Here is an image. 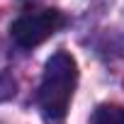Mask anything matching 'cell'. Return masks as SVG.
I'll list each match as a JSON object with an SVG mask.
<instances>
[{"label":"cell","instance_id":"4","mask_svg":"<svg viewBox=\"0 0 124 124\" xmlns=\"http://www.w3.org/2000/svg\"><path fill=\"white\" fill-rule=\"evenodd\" d=\"M12 95H15V78L10 73H3L0 76V102L12 97Z\"/></svg>","mask_w":124,"mask_h":124},{"label":"cell","instance_id":"2","mask_svg":"<svg viewBox=\"0 0 124 124\" xmlns=\"http://www.w3.org/2000/svg\"><path fill=\"white\" fill-rule=\"evenodd\" d=\"M63 24H66L63 12H58L54 8L32 10V12L20 15L10 24V37L15 39V44L20 49H34V46L44 44L49 37H54Z\"/></svg>","mask_w":124,"mask_h":124},{"label":"cell","instance_id":"3","mask_svg":"<svg viewBox=\"0 0 124 124\" xmlns=\"http://www.w3.org/2000/svg\"><path fill=\"white\" fill-rule=\"evenodd\" d=\"M93 124H124L122 105H100L93 114Z\"/></svg>","mask_w":124,"mask_h":124},{"label":"cell","instance_id":"1","mask_svg":"<svg viewBox=\"0 0 124 124\" xmlns=\"http://www.w3.org/2000/svg\"><path fill=\"white\" fill-rule=\"evenodd\" d=\"M78 85V63L71 51H56L44 66L37 102L46 124H61L66 119L73 90Z\"/></svg>","mask_w":124,"mask_h":124}]
</instances>
